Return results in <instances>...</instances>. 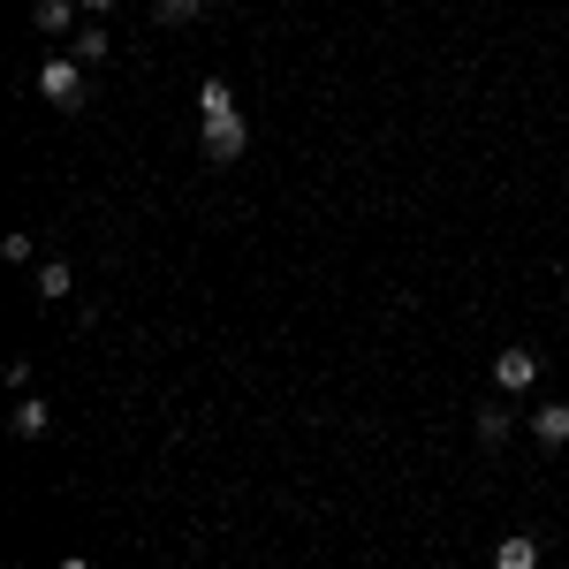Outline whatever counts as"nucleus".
Segmentation results:
<instances>
[{
	"label": "nucleus",
	"instance_id": "nucleus-1",
	"mask_svg": "<svg viewBox=\"0 0 569 569\" xmlns=\"http://www.w3.org/2000/svg\"><path fill=\"white\" fill-rule=\"evenodd\" d=\"M198 144H206V160H213V168H236V160H243V144H251V130H243V114H213V122L198 130Z\"/></svg>",
	"mask_w": 569,
	"mask_h": 569
},
{
	"label": "nucleus",
	"instance_id": "nucleus-2",
	"mask_svg": "<svg viewBox=\"0 0 569 569\" xmlns=\"http://www.w3.org/2000/svg\"><path fill=\"white\" fill-rule=\"evenodd\" d=\"M39 99H53V107H77L84 99V61H39Z\"/></svg>",
	"mask_w": 569,
	"mask_h": 569
},
{
	"label": "nucleus",
	"instance_id": "nucleus-3",
	"mask_svg": "<svg viewBox=\"0 0 569 569\" xmlns=\"http://www.w3.org/2000/svg\"><path fill=\"white\" fill-rule=\"evenodd\" d=\"M493 380H501L509 395H525L531 380H539V350H501L493 357Z\"/></svg>",
	"mask_w": 569,
	"mask_h": 569
},
{
	"label": "nucleus",
	"instance_id": "nucleus-4",
	"mask_svg": "<svg viewBox=\"0 0 569 569\" xmlns=\"http://www.w3.org/2000/svg\"><path fill=\"white\" fill-rule=\"evenodd\" d=\"M77 16H84L77 0H39V8H31V31H39V39H69Z\"/></svg>",
	"mask_w": 569,
	"mask_h": 569
},
{
	"label": "nucleus",
	"instance_id": "nucleus-5",
	"mask_svg": "<svg viewBox=\"0 0 569 569\" xmlns=\"http://www.w3.org/2000/svg\"><path fill=\"white\" fill-rule=\"evenodd\" d=\"M531 440L539 448H569V402H539L531 410Z\"/></svg>",
	"mask_w": 569,
	"mask_h": 569
},
{
	"label": "nucleus",
	"instance_id": "nucleus-6",
	"mask_svg": "<svg viewBox=\"0 0 569 569\" xmlns=\"http://www.w3.org/2000/svg\"><path fill=\"white\" fill-rule=\"evenodd\" d=\"M46 426H53V410H46L39 395H23V402L8 410V433H16V440H46Z\"/></svg>",
	"mask_w": 569,
	"mask_h": 569
},
{
	"label": "nucleus",
	"instance_id": "nucleus-7",
	"mask_svg": "<svg viewBox=\"0 0 569 569\" xmlns=\"http://www.w3.org/2000/svg\"><path fill=\"white\" fill-rule=\"evenodd\" d=\"M493 569H539V539H531V531H509V539L493 547Z\"/></svg>",
	"mask_w": 569,
	"mask_h": 569
},
{
	"label": "nucleus",
	"instance_id": "nucleus-8",
	"mask_svg": "<svg viewBox=\"0 0 569 569\" xmlns=\"http://www.w3.org/2000/svg\"><path fill=\"white\" fill-rule=\"evenodd\" d=\"M69 289H77V273H69V259H46V266H39V297L53 305V297H69Z\"/></svg>",
	"mask_w": 569,
	"mask_h": 569
},
{
	"label": "nucleus",
	"instance_id": "nucleus-9",
	"mask_svg": "<svg viewBox=\"0 0 569 569\" xmlns=\"http://www.w3.org/2000/svg\"><path fill=\"white\" fill-rule=\"evenodd\" d=\"M77 53H69V61H84V69H99V61H107V31H99V23H84V31H77Z\"/></svg>",
	"mask_w": 569,
	"mask_h": 569
},
{
	"label": "nucleus",
	"instance_id": "nucleus-10",
	"mask_svg": "<svg viewBox=\"0 0 569 569\" xmlns=\"http://www.w3.org/2000/svg\"><path fill=\"white\" fill-rule=\"evenodd\" d=\"M198 114H206V122H213V114H236V99H228V84H220V77H206V84H198Z\"/></svg>",
	"mask_w": 569,
	"mask_h": 569
},
{
	"label": "nucleus",
	"instance_id": "nucleus-11",
	"mask_svg": "<svg viewBox=\"0 0 569 569\" xmlns=\"http://www.w3.org/2000/svg\"><path fill=\"white\" fill-rule=\"evenodd\" d=\"M152 16H160V23H198L206 0H152Z\"/></svg>",
	"mask_w": 569,
	"mask_h": 569
},
{
	"label": "nucleus",
	"instance_id": "nucleus-12",
	"mask_svg": "<svg viewBox=\"0 0 569 569\" xmlns=\"http://www.w3.org/2000/svg\"><path fill=\"white\" fill-rule=\"evenodd\" d=\"M479 440H486V448H501V440H509V410H479Z\"/></svg>",
	"mask_w": 569,
	"mask_h": 569
},
{
	"label": "nucleus",
	"instance_id": "nucleus-13",
	"mask_svg": "<svg viewBox=\"0 0 569 569\" xmlns=\"http://www.w3.org/2000/svg\"><path fill=\"white\" fill-rule=\"evenodd\" d=\"M77 8H84V16H107V8H114V0H77Z\"/></svg>",
	"mask_w": 569,
	"mask_h": 569
},
{
	"label": "nucleus",
	"instance_id": "nucleus-14",
	"mask_svg": "<svg viewBox=\"0 0 569 569\" xmlns=\"http://www.w3.org/2000/svg\"><path fill=\"white\" fill-rule=\"evenodd\" d=\"M61 569H91V562H84V555H69V562H61Z\"/></svg>",
	"mask_w": 569,
	"mask_h": 569
}]
</instances>
